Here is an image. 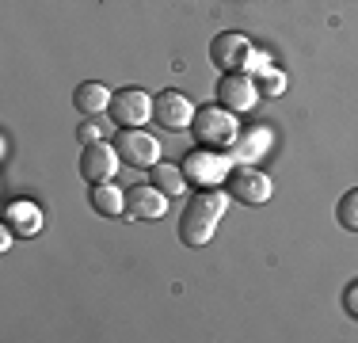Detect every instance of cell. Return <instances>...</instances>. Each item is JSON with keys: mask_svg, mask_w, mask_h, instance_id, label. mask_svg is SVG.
Wrapping results in <instances>:
<instances>
[{"mask_svg": "<svg viewBox=\"0 0 358 343\" xmlns=\"http://www.w3.org/2000/svg\"><path fill=\"white\" fill-rule=\"evenodd\" d=\"M225 195L217 191V187H202V191H194L191 199H187V210L183 218H179V240H183L187 248H206L210 237H214L221 214H225Z\"/></svg>", "mask_w": 358, "mask_h": 343, "instance_id": "6da1fadb", "label": "cell"}, {"mask_svg": "<svg viewBox=\"0 0 358 343\" xmlns=\"http://www.w3.org/2000/svg\"><path fill=\"white\" fill-rule=\"evenodd\" d=\"M191 130H194V137H199V145H206V149H233L244 126L236 122V111H229V107H221V103H214V107L194 111Z\"/></svg>", "mask_w": 358, "mask_h": 343, "instance_id": "7a4b0ae2", "label": "cell"}, {"mask_svg": "<svg viewBox=\"0 0 358 343\" xmlns=\"http://www.w3.org/2000/svg\"><path fill=\"white\" fill-rule=\"evenodd\" d=\"M179 168H183L187 183L202 191V187H217V183H225V176H229V157H225V153L206 149V145H199V149L187 153Z\"/></svg>", "mask_w": 358, "mask_h": 343, "instance_id": "3957f363", "label": "cell"}, {"mask_svg": "<svg viewBox=\"0 0 358 343\" xmlns=\"http://www.w3.org/2000/svg\"><path fill=\"white\" fill-rule=\"evenodd\" d=\"M115 149L122 157V164L130 168H152L160 160V141L152 134H145L141 126H122L115 134Z\"/></svg>", "mask_w": 358, "mask_h": 343, "instance_id": "277c9868", "label": "cell"}, {"mask_svg": "<svg viewBox=\"0 0 358 343\" xmlns=\"http://www.w3.org/2000/svg\"><path fill=\"white\" fill-rule=\"evenodd\" d=\"M225 187H229V195H233L236 202H244V206H263V202L271 199V191H275L271 176H263V172L252 168V164L229 172V176H225Z\"/></svg>", "mask_w": 358, "mask_h": 343, "instance_id": "5b68a950", "label": "cell"}, {"mask_svg": "<svg viewBox=\"0 0 358 343\" xmlns=\"http://www.w3.org/2000/svg\"><path fill=\"white\" fill-rule=\"evenodd\" d=\"M110 118H115V126L122 130V126H145L152 118V96L145 88H118L115 96H110Z\"/></svg>", "mask_w": 358, "mask_h": 343, "instance_id": "8992f818", "label": "cell"}, {"mask_svg": "<svg viewBox=\"0 0 358 343\" xmlns=\"http://www.w3.org/2000/svg\"><path fill=\"white\" fill-rule=\"evenodd\" d=\"M152 122L160 126V130H191V122H194V107H191V99L183 96V92H176V88H168V92H160L157 99H152Z\"/></svg>", "mask_w": 358, "mask_h": 343, "instance_id": "52a82bcc", "label": "cell"}, {"mask_svg": "<svg viewBox=\"0 0 358 343\" xmlns=\"http://www.w3.org/2000/svg\"><path fill=\"white\" fill-rule=\"evenodd\" d=\"M252 57V42L236 31H221L210 42V62H214L221 73H244Z\"/></svg>", "mask_w": 358, "mask_h": 343, "instance_id": "ba28073f", "label": "cell"}, {"mask_svg": "<svg viewBox=\"0 0 358 343\" xmlns=\"http://www.w3.org/2000/svg\"><path fill=\"white\" fill-rule=\"evenodd\" d=\"M168 214V195L157 191L152 183H134L130 191H126V214L122 218L130 221H157Z\"/></svg>", "mask_w": 358, "mask_h": 343, "instance_id": "9c48e42d", "label": "cell"}, {"mask_svg": "<svg viewBox=\"0 0 358 343\" xmlns=\"http://www.w3.org/2000/svg\"><path fill=\"white\" fill-rule=\"evenodd\" d=\"M118 149L115 145H107V141H92V145H84V153H80V176H84V183H107V179H115V168H118Z\"/></svg>", "mask_w": 358, "mask_h": 343, "instance_id": "30bf717a", "label": "cell"}, {"mask_svg": "<svg viewBox=\"0 0 358 343\" xmlns=\"http://www.w3.org/2000/svg\"><path fill=\"white\" fill-rule=\"evenodd\" d=\"M255 99H259V88H255V80L248 73H221V80H217V103L221 107L241 115V111L255 107Z\"/></svg>", "mask_w": 358, "mask_h": 343, "instance_id": "8fae6325", "label": "cell"}, {"mask_svg": "<svg viewBox=\"0 0 358 343\" xmlns=\"http://www.w3.org/2000/svg\"><path fill=\"white\" fill-rule=\"evenodd\" d=\"M4 225L12 229L15 237H35L38 229H42V210H38V202H31V199H12L4 206Z\"/></svg>", "mask_w": 358, "mask_h": 343, "instance_id": "7c38bea8", "label": "cell"}, {"mask_svg": "<svg viewBox=\"0 0 358 343\" xmlns=\"http://www.w3.org/2000/svg\"><path fill=\"white\" fill-rule=\"evenodd\" d=\"M271 141H275V134H271L267 126H248V130H241V137H236V145H233L236 153H233V157L244 160V164H252V160L267 157Z\"/></svg>", "mask_w": 358, "mask_h": 343, "instance_id": "4fadbf2b", "label": "cell"}, {"mask_svg": "<svg viewBox=\"0 0 358 343\" xmlns=\"http://www.w3.org/2000/svg\"><path fill=\"white\" fill-rule=\"evenodd\" d=\"M88 202H92V210H96L99 218H122L126 214V191H118L110 179L107 183H92Z\"/></svg>", "mask_w": 358, "mask_h": 343, "instance_id": "5bb4252c", "label": "cell"}, {"mask_svg": "<svg viewBox=\"0 0 358 343\" xmlns=\"http://www.w3.org/2000/svg\"><path fill=\"white\" fill-rule=\"evenodd\" d=\"M110 96H115V92L103 88L99 80H84L80 88L73 92V107L80 111V115H103V111H110Z\"/></svg>", "mask_w": 358, "mask_h": 343, "instance_id": "9a60e30c", "label": "cell"}, {"mask_svg": "<svg viewBox=\"0 0 358 343\" xmlns=\"http://www.w3.org/2000/svg\"><path fill=\"white\" fill-rule=\"evenodd\" d=\"M149 183L157 187V191H164L168 199H179V195L187 191V176H183V168L179 164H168V160H157V164L149 168Z\"/></svg>", "mask_w": 358, "mask_h": 343, "instance_id": "2e32d148", "label": "cell"}, {"mask_svg": "<svg viewBox=\"0 0 358 343\" xmlns=\"http://www.w3.org/2000/svg\"><path fill=\"white\" fill-rule=\"evenodd\" d=\"M115 134V118H103V115H88V122H80V130H76V141L80 145H92V141H107V137Z\"/></svg>", "mask_w": 358, "mask_h": 343, "instance_id": "e0dca14e", "label": "cell"}, {"mask_svg": "<svg viewBox=\"0 0 358 343\" xmlns=\"http://www.w3.org/2000/svg\"><path fill=\"white\" fill-rule=\"evenodd\" d=\"M336 218H339V225L343 229H351V233H358V187H351V191L339 199L336 206Z\"/></svg>", "mask_w": 358, "mask_h": 343, "instance_id": "ac0fdd59", "label": "cell"}, {"mask_svg": "<svg viewBox=\"0 0 358 343\" xmlns=\"http://www.w3.org/2000/svg\"><path fill=\"white\" fill-rule=\"evenodd\" d=\"M255 88H263V96H282V92H286V76L271 65L267 73H259V84H255Z\"/></svg>", "mask_w": 358, "mask_h": 343, "instance_id": "d6986e66", "label": "cell"}, {"mask_svg": "<svg viewBox=\"0 0 358 343\" xmlns=\"http://www.w3.org/2000/svg\"><path fill=\"white\" fill-rule=\"evenodd\" d=\"M267 69H271V57H267V54H255V50H252L248 69H244V73H255V76H259V73H267Z\"/></svg>", "mask_w": 358, "mask_h": 343, "instance_id": "ffe728a7", "label": "cell"}, {"mask_svg": "<svg viewBox=\"0 0 358 343\" xmlns=\"http://www.w3.org/2000/svg\"><path fill=\"white\" fill-rule=\"evenodd\" d=\"M343 305H347V313H351L355 321H358V282H351V286H347V294H343Z\"/></svg>", "mask_w": 358, "mask_h": 343, "instance_id": "44dd1931", "label": "cell"}]
</instances>
